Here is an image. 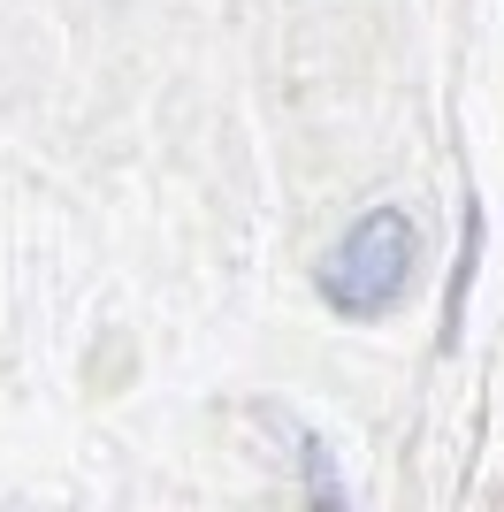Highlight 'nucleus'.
I'll return each instance as SVG.
<instances>
[{
    "mask_svg": "<svg viewBox=\"0 0 504 512\" xmlns=\"http://www.w3.org/2000/svg\"><path fill=\"white\" fill-rule=\"evenodd\" d=\"M413 222H405L398 207H367L352 222V230L336 237V253L321 260V299L336 306V314H382V306L405 291V276H413Z\"/></svg>",
    "mask_w": 504,
    "mask_h": 512,
    "instance_id": "f257e3e1",
    "label": "nucleus"
},
{
    "mask_svg": "<svg viewBox=\"0 0 504 512\" xmlns=\"http://www.w3.org/2000/svg\"><path fill=\"white\" fill-rule=\"evenodd\" d=\"M306 474H314V497H321V512H344V505H336V482H329V451H321V444H306Z\"/></svg>",
    "mask_w": 504,
    "mask_h": 512,
    "instance_id": "f03ea898",
    "label": "nucleus"
}]
</instances>
